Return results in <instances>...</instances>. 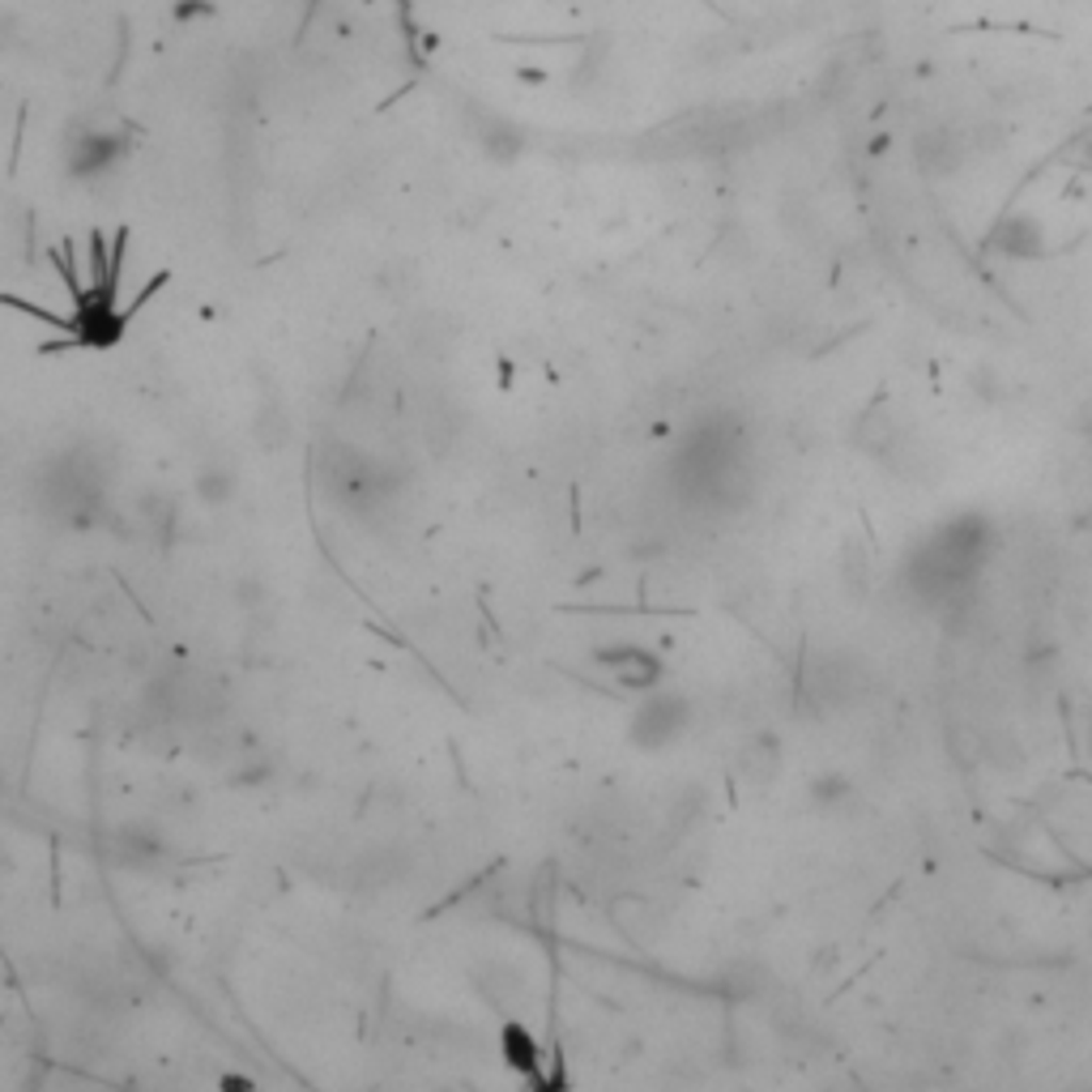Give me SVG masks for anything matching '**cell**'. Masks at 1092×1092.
<instances>
[{"instance_id": "cell-3", "label": "cell", "mask_w": 1092, "mask_h": 1092, "mask_svg": "<svg viewBox=\"0 0 1092 1092\" xmlns=\"http://www.w3.org/2000/svg\"><path fill=\"white\" fill-rule=\"evenodd\" d=\"M849 793H853V789H849V781H845V776H836V772H832V776H819V781L810 785V798H815L819 806H836V802H845Z\"/></svg>"}, {"instance_id": "cell-1", "label": "cell", "mask_w": 1092, "mask_h": 1092, "mask_svg": "<svg viewBox=\"0 0 1092 1092\" xmlns=\"http://www.w3.org/2000/svg\"><path fill=\"white\" fill-rule=\"evenodd\" d=\"M687 721H691V708H687V700L682 695H674V691H653L640 708H636V717H631V742L636 746H644V751H661V746H670L674 738H682V729H687Z\"/></svg>"}, {"instance_id": "cell-2", "label": "cell", "mask_w": 1092, "mask_h": 1092, "mask_svg": "<svg viewBox=\"0 0 1092 1092\" xmlns=\"http://www.w3.org/2000/svg\"><path fill=\"white\" fill-rule=\"evenodd\" d=\"M597 661H606L614 670V678L623 687H636V691H653L657 678H661V661L640 644H614V648L597 653Z\"/></svg>"}, {"instance_id": "cell-4", "label": "cell", "mask_w": 1092, "mask_h": 1092, "mask_svg": "<svg viewBox=\"0 0 1092 1092\" xmlns=\"http://www.w3.org/2000/svg\"><path fill=\"white\" fill-rule=\"evenodd\" d=\"M1088 742H1092V712H1088Z\"/></svg>"}]
</instances>
